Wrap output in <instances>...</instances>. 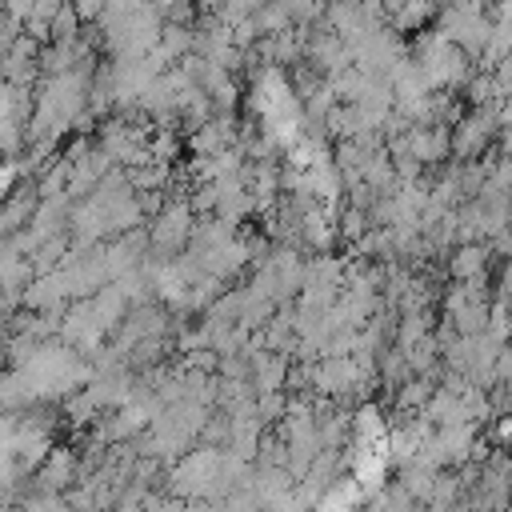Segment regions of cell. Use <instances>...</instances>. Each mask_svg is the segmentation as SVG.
Here are the masks:
<instances>
[{"instance_id":"obj_5","label":"cell","mask_w":512,"mask_h":512,"mask_svg":"<svg viewBox=\"0 0 512 512\" xmlns=\"http://www.w3.org/2000/svg\"><path fill=\"white\" fill-rule=\"evenodd\" d=\"M488 184H496L500 192L512 196V156H500L496 164H488Z\"/></svg>"},{"instance_id":"obj_3","label":"cell","mask_w":512,"mask_h":512,"mask_svg":"<svg viewBox=\"0 0 512 512\" xmlns=\"http://www.w3.org/2000/svg\"><path fill=\"white\" fill-rule=\"evenodd\" d=\"M192 240V208L188 204H168L160 216H156V228H152V248L160 256H172L176 248H184Z\"/></svg>"},{"instance_id":"obj_1","label":"cell","mask_w":512,"mask_h":512,"mask_svg":"<svg viewBox=\"0 0 512 512\" xmlns=\"http://www.w3.org/2000/svg\"><path fill=\"white\" fill-rule=\"evenodd\" d=\"M412 64L420 68V76L428 80L432 92H452L456 84H464V80L472 76V60H468L452 40H444L440 32H432V36H424V40L416 44Z\"/></svg>"},{"instance_id":"obj_4","label":"cell","mask_w":512,"mask_h":512,"mask_svg":"<svg viewBox=\"0 0 512 512\" xmlns=\"http://www.w3.org/2000/svg\"><path fill=\"white\" fill-rule=\"evenodd\" d=\"M488 244L484 240H460L452 252H448V276L452 280H480L488 276Z\"/></svg>"},{"instance_id":"obj_6","label":"cell","mask_w":512,"mask_h":512,"mask_svg":"<svg viewBox=\"0 0 512 512\" xmlns=\"http://www.w3.org/2000/svg\"><path fill=\"white\" fill-rule=\"evenodd\" d=\"M496 304L512 316V256H508V264H504V272H500V284H496Z\"/></svg>"},{"instance_id":"obj_2","label":"cell","mask_w":512,"mask_h":512,"mask_svg":"<svg viewBox=\"0 0 512 512\" xmlns=\"http://www.w3.org/2000/svg\"><path fill=\"white\" fill-rule=\"evenodd\" d=\"M500 132V104H476L468 116L456 120V128L448 132L452 136V156L460 160H476L480 152H488L492 136Z\"/></svg>"}]
</instances>
